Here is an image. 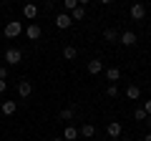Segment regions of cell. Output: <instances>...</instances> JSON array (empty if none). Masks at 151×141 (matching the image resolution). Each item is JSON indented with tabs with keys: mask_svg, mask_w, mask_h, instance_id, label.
I'll use <instances>...</instances> for the list:
<instances>
[{
	"mask_svg": "<svg viewBox=\"0 0 151 141\" xmlns=\"http://www.w3.org/2000/svg\"><path fill=\"white\" fill-rule=\"evenodd\" d=\"M134 119H136V121H146V111H144V109H136V111H134Z\"/></svg>",
	"mask_w": 151,
	"mask_h": 141,
	"instance_id": "21",
	"label": "cell"
},
{
	"mask_svg": "<svg viewBox=\"0 0 151 141\" xmlns=\"http://www.w3.org/2000/svg\"><path fill=\"white\" fill-rule=\"evenodd\" d=\"M144 141H151V131H149V134H146V136H144Z\"/></svg>",
	"mask_w": 151,
	"mask_h": 141,
	"instance_id": "29",
	"label": "cell"
},
{
	"mask_svg": "<svg viewBox=\"0 0 151 141\" xmlns=\"http://www.w3.org/2000/svg\"><path fill=\"white\" fill-rule=\"evenodd\" d=\"M28 3H35V0H28Z\"/></svg>",
	"mask_w": 151,
	"mask_h": 141,
	"instance_id": "31",
	"label": "cell"
},
{
	"mask_svg": "<svg viewBox=\"0 0 151 141\" xmlns=\"http://www.w3.org/2000/svg\"><path fill=\"white\" fill-rule=\"evenodd\" d=\"M149 3H151V0H149Z\"/></svg>",
	"mask_w": 151,
	"mask_h": 141,
	"instance_id": "32",
	"label": "cell"
},
{
	"mask_svg": "<svg viewBox=\"0 0 151 141\" xmlns=\"http://www.w3.org/2000/svg\"><path fill=\"white\" fill-rule=\"evenodd\" d=\"M78 134H81L83 139H91V136H96V126H93V124H83Z\"/></svg>",
	"mask_w": 151,
	"mask_h": 141,
	"instance_id": "15",
	"label": "cell"
},
{
	"mask_svg": "<svg viewBox=\"0 0 151 141\" xmlns=\"http://www.w3.org/2000/svg\"><path fill=\"white\" fill-rule=\"evenodd\" d=\"M23 33V23L20 20H8L5 23V38H18Z\"/></svg>",
	"mask_w": 151,
	"mask_h": 141,
	"instance_id": "1",
	"label": "cell"
},
{
	"mask_svg": "<svg viewBox=\"0 0 151 141\" xmlns=\"http://www.w3.org/2000/svg\"><path fill=\"white\" fill-rule=\"evenodd\" d=\"M106 96L108 98H116V96H119V86H116V83H108V86H106Z\"/></svg>",
	"mask_w": 151,
	"mask_h": 141,
	"instance_id": "20",
	"label": "cell"
},
{
	"mask_svg": "<svg viewBox=\"0 0 151 141\" xmlns=\"http://www.w3.org/2000/svg\"><path fill=\"white\" fill-rule=\"evenodd\" d=\"M40 35H43V28L38 25V23H30V25L25 28V38L28 40H38Z\"/></svg>",
	"mask_w": 151,
	"mask_h": 141,
	"instance_id": "3",
	"label": "cell"
},
{
	"mask_svg": "<svg viewBox=\"0 0 151 141\" xmlns=\"http://www.w3.org/2000/svg\"><path fill=\"white\" fill-rule=\"evenodd\" d=\"M63 5H65V13H70L76 5H78V0H63Z\"/></svg>",
	"mask_w": 151,
	"mask_h": 141,
	"instance_id": "22",
	"label": "cell"
},
{
	"mask_svg": "<svg viewBox=\"0 0 151 141\" xmlns=\"http://www.w3.org/2000/svg\"><path fill=\"white\" fill-rule=\"evenodd\" d=\"M63 139H65V141H76V139H78V129H76V126H65Z\"/></svg>",
	"mask_w": 151,
	"mask_h": 141,
	"instance_id": "16",
	"label": "cell"
},
{
	"mask_svg": "<svg viewBox=\"0 0 151 141\" xmlns=\"http://www.w3.org/2000/svg\"><path fill=\"white\" fill-rule=\"evenodd\" d=\"M0 111H3V116H13L18 111V103L15 101H3L0 103Z\"/></svg>",
	"mask_w": 151,
	"mask_h": 141,
	"instance_id": "10",
	"label": "cell"
},
{
	"mask_svg": "<svg viewBox=\"0 0 151 141\" xmlns=\"http://www.w3.org/2000/svg\"><path fill=\"white\" fill-rule=\"evenodd\" d=\"M136 40H139V38H136V33H134V30H124V33L119 35V43H124L126 48H131V45H136Z\"/></svg>",
	"mask_w": 151,
	"mask_h": 141,
	"instance_id": "5",
	"label": "cell"
},
{
	"mask_svg": "<svg viewBox=\"0 0 151 141\" xmlns=\"http://www.w3.org/2000/svg\"><path fill=\"white\" fill-rule=\"evenodd\" d=\"M50 141H65V139H63V136H55V139H50Z\"/></svg>",
	"mask_w": 151,
	"mask_h": 141,
	"instance_id": "28",
	"label": "cell"
},
{
	"mask_svg": "<svg viewBox=\"0 0 151 141\" xmlns=\"http://www.w3.org/2000/svg\"><path fill=\"white\" fill-rule=\"evenodd\" d=\"M86 68H88V73H91V76H96V73H101V70H103V60H101V58H91Z\"/></svg>",
	"mask_w": 151,
	"mask_h": 141,
	"instance_id": "9",
	"label": "cell"
},
{
	"mask_svg": "<svg viewBox=\"0 0 151 141\" xmlns=\"http://www.w3.org/2000/svg\"><path fill=\"white\" fill-rule=\"evenodd\" d=\"M101 3H103V5H108V3H111V0H101Z\"/></svg>",
	"mask_w": 151,
	"mask_h": 141,
	"instance_id": "30",
	"label": "cell"
},
{
	"mask_svg": "<svg viewBox=\"0 0 151 141\" xmlns=\"http://www.w3.org/2000/svg\"><path fill=\"white\" fill-rule=\"evenodd\" d=\"M76 55H78V50H76L73 45H63V58L65 60H73Z\"/></svg>",
	"mask_w": 151,
	"mask_h": 141,
	"instance_id": "18",
	"label": "cell"
},
{
	"mask_svg": "<svg viewBox=\"0 0 151 141\" xmlns=\"http://www.w3.org/2000/svg\"><path fill=\"white\" fill-rule=\"evenodd\" d=\"M121 131H124V126H121V121H108L106 124V134L111 136V139H119Z\"/></svg>",
	"mask_w": 151,
	"mask_h": 141,
	"instance_id": "4",
	"label": "cell"
},
{
	"mask_svg": "<svg viewBox=\"0 0 151 141\" xmlns=\"http://www.w3.org/2000/svg\"><path fill=\"white\" fill-rule=\"evenodd\" d=\"M73 116H76V109H73V106H65V109L60 111V119H63V121H70Z\"/></svg>",
	"mask_w": 151,
	"mask_h": 141,
	"instance_id": "19",
	"label": "cell"
},
{
	"mask_svg": "<svg viewBox=\"0 0 151 141\" xmlns=\"http://www.w3.org/2000/svg\"><path fill=\"white\" fill-rule=\"evenodd\" d=\"M23 15H25L28 20H33V18L38 15V5L35 3H25V5H23Z\"/></svg>",
	"mask_w": 151,
	"mask_h": 141,
	"instance_id": "11",
	"label": "cell"
},
{
	"mask_svg": "<svg viewBox=\"0 0 151 141\" xmlns=\"http://www.w3.org/2000/svg\"><path fill=\"white\" fill-rule=\"evenodd\" d=\"M23 60V50L20 48H8L5 50V63L8 65H18Z\"/></svg>",
	"mask_w": 151,
	"mask_h": 141,
	"instance_id": "2",
	"label": "cell"
},
{
	"mask_svg": "<svg viewBox=\"0 0 151 141\" xmlns=\"http://www.w3.org/2000/svg\"><path fill=\"white\" fill-rule=\"evenodd\" d=\"M131 18H134V20H144L146 18V5L144 3H134V5H131Z\"/></svg>",
	"mask_w": 151,
	"mask_h": 141,
	"instance_id": "6",
	"label": "cell"
},
{
	"mask_svg": "<svg viewBox=\"0 0 151 141\" xmlns=\"http://www.w3.org/2000/svg\"><path fill=\"white\" fill-rule=\"evenodd\" d=\"M144 124H146V126L151 129V116H146V121H144Z\"/></svg>",
	"mask_w": 151,
	"mask_h": 141,
	"instance_id": "26",
	"label": "cell"
},
{
	"mask_svg": "<svg viewBox=\"0 0 151 141\" xmlns=\"http://www.w3.org/2000/svg\"><path fill=\"white\" fill-rule=\"evenodd\" d=\"M78 5H83V8H86V5H88V0H78Z\"/></svg>",
	"mask_w": 151,
	"mask_h": 141,
	"instance_id": "27",
	"label": "cell"
},
{
	"mask_svg": "<svg viewBox=\"0 0 151 141\" xmlns=\"http://www.w3.org/2000/svg\"><path fill=\"white\" fill-rule=\"evenodd\" d=\"M106 78H108L111 83H116V81L121 78V70H119V68H113V65H111V68H106Z\"/></svg>",
	"mask_w": 151,
	"mask_h": 141,
	"instance_id": "17",
	"label": "cell"
},
{
	"mask_svg": "<svg viewBox=\"0 0 151 141\" xmlns=\"http://www.w3.org/2000/svg\"><path fill=\"white\" fill-rule=\"evenodd\" d=\"M144 111H146V116H151V98L146 101V106H144Z\"/></svg>",
	"mask_w": 151,
	"mask_h": 141,
	"instance_id": "24",
	"label": "cell"
},
{
	"mask_svg": "<svg viewBox=\"0 0 151 141\" xmlns=\"http://www.w3.org/2000/svg\"><path fill=\"white\" fill-rule=\"evenodd\" d=\"M103 40H106V43H116V40H119V30H116V28H106V30H103Z\"/></svg>",
	"mask_w": 151,
	"mask_h": 141,
	"instance_id": "13",
	"label": "cell"
},
{
	"mask_svg": "<svg viewBox=\"0 0 151 141\" xmlns=\"http://www.w3.org/2000/svg\"><path fill=\"white\" fill-rule=\"evenodd\" d=\"M68 15H70V20H83V18H86V8H83V5H76Z\"/></svg>",
	"mask_w": 151,
	"mask_h": 141,
	"instance_id": "14",
	"label": "cell"
},
{
	"mask_svg": "<svg viewBox=\"0 0 151 141\" xmlns=\"http://www.w3.org/2000/svg\"><path fill=\"white\" fill-rule=\"evenodd\" d=\"M139 96H141V88L136 86V83H131V86H126V98H129V101H136Z\"/></svg>",
	"mask_w": 151,
	"mask_h": 141,
	"instance_id": "12",
	"label": "cell"
},
{
	"mask_svg": "<svg viewBox=\"0 0 151 141\" xmlns=\"http://www.w3.org/2000/svg\"><path fill=\"white\" fill-rule=\"evenodd\" d=\"M8 78V65H0V81H5Z\"/></svg>",
	"mask_w": 151,
	"mask_h": 141,
	"instance_id": "23",
	"label": "cell"
},
{
	"mask_svg": "<svg viewBox=\"0 0 151 141\" xmlns=\"http://www.w3.org/2000/svg\"><path fill=\"white\" fill-rule=\"evenodd\" d=\"M70 25H73V20H70L68 13H58V15H55V28L65 30V28H70Z\"/></svg>",
	"mask_w": 151,
	"mask_h": 141,
	"instance_id": "7",
	"label": "cell"
},
{
	"mask_svg": "<svg viewBox=\"0 0 151 141\" xmlns=\"http://www.w3.org/2000/svg\"><path fill=\"white\" fill-rule=\"evenodd\" d=\"M5 88H8V83H5V81H0V93H5Z\"/></svg>",
	"mask_w": 151,
	"mask_h": 141,
	"instance_id": "25",
	"label": "cell"
},
{
	"mask_svg": "<svg viewBox=\"0 0 151 141\" xmlns=\"http://www.w3.org/2000/svg\"><path fill=\"white\" fill-rule=\"evenodd\" d=\"M30 93H33V83H30V81H25V78L18 81V96H20V98H28Z\"/></svg>",
	"mask_w": 151,
	"mask_h": 141,
	"instance_id": "8",
	"label": "cell"
}]
</instances>
